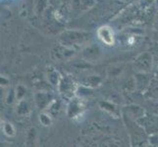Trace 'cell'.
<instances>
[{"mask_svg": "<svg viewBox=\"0 0 158 147\" xmlns=\"http://www.w3.org/2000/svg\"><path fill=\"white\" fill-rule=\"evenodd\" d=\"M135 85H137V88L139 89L140 91L145 90L148 88V86L149 84V79L146 78L145 74H139L135 77Z\"/></svg>", "mask_w": 158, "mask_h": 147, "instance_id": "30bf717a", "label": "cell"}, {"mask_svg": "<svg viewBox=\"0 0 158 147\" xmlns=\"http://www.w3.org/2000/svg\"><path fill=\"white\" fill-rule=\"evenodd\" d=\"M78 86L74 81V80L70 77V76H66V77H62L60 84L58 85V90L64 98L67 99H72L74 98V95L76 92L78 91Z\"/></svg>", "mask_w": 158, "mask_h": 147, "instance_id": "6da1fadb", "label": "cell"}, {"mask_svg": "<svg viewBox=\"0 0 158 147\" xmlns=\"http://www.w3.org/2000/svg\"><path fill=\"white\" fill-rule=\"evenodd\" d=\"M35 137H36V130L35 128H31L29 130L28 137H27V145H28V147H34Z\"/></svg>", "mask_w": 158, "mask_h": 147, "instance_id": "9a60e30c", "label": "cell"}, {"mask_svg": "<svg viewBox=\"0 0 158 147\" xmlns=\"http://www.w3.org/2000/svg\"><path fill=\"white\" fill-rule=\"evenodd\" d=\"M150 144L154 147H158V134H152L150 137Z\"/></svg>", "mask_w": 158, "mask_h": 147, "instance_id": "ffe728a7", "label": "cell"}, {"mask_svg": "<svg viewBox=\"0 0 158 147\" xmlns=\"http://www.w3.org/2000/svg\"><path fill=\"white\" fill-rule=\"evenodd\" d=\"M39 118H40V124L42 125V126L48 127V126H50V125L52 124L51 116L48 113H41Z\"/></svg>", "mask_w": 158, "mask_h": 147, "instance_id": "2e32d148", "label": "cell"}, {"mask_svg": "<svg viewBox=\"0 0 158 147\" xmlns=\"http://www.w3.org/2000/svg\"><path fill=\"white\" fill-rule=\"evenodd\" d=\"M100 55H101L100 49L95 44L85 47L83 51V57L86 61H95V60H97L100 57Z\"/></svg>", "mask_w": 158, "mask_h": 147, "instance_id": "ba28073f", "label": "cell"}, {"mask_svg": "<svg viewBox=\"0 0 158 147\" xmlns=\"http://www.w3.org/2000/svg\"><path fill=\"white\" fill-rule=\"evenodd\" d=\"M47 113L49 114L51 117H55L57 116L59 112H60V103L57 102L56 100H53V102L48 106V108L46 109Z\"/></svg>", "mask_w": 158, "mask_h": 147, "instance_id": "5bb4252c", "label": "cell"}, {"mask_svg": "<svg viewBox=\"0 0 158 147\" xmlns=\"http://www.w3.org/2000/svg\"><path fill=\"white\" fill-rule=\"evenodd\" d=\"M101 83V78L98 76H89V77L85 80V85L89 86V88H94V86H98Z\"/></svg>", "mask_w": 158, "mask_h": 147, "instance_id": "4fadbf2b", "label": "cell"}, {"mask_svg": "<svg viewBox=\"0 0 158 147\" xmlns=\"http://www.w3.org/2000/svg\"><path fill=\"white\" fill-rule=\"evenodd\" d=\"M47 79L48 81L51 84V85L53 86H57L60 84V80H61L62 77L61 75L59 74L58 71H56L55 69L53 68H48V72H47Z\"/></svg>", "mask_w": 158, "mask_h": 147, "instance_id": "9c48e42d", "label": "cell"}, {"mask_svg": "<svg viewBox=\"0 0 158 147\" xmlns=\"http://www.w3.org/2000/svg\"><path fill=\"white\" fill-rule=\"evenodd\" d=\"M74 55V50L72 48H69L67 46L60 45L56 46L52 49L51 56L55 60H59V61H65V60L69 59Z\"/></svg>", "mask_w": 158, "mask_h": 147, "instance_id": "8992f818", "label": "cell"}, {"mask_svg": "<svg viewBox=\"0 0 158 147\" xmlns=\"http://www.w3.org/2000/svg\"><path fill=\"white\" fill-rule=\"evenodd\" d=\"M86 36H88V35L84 34V32L65 31L60 35V40H61L64 46L72 48V46H76L80 44V43H83L84 41H85L86 39H88Z\"/></svg>", "mask_w": 158, "mask_h": 147, "instance_id": "7a4b0ae2", "label": "cell"}, {"mask_svg": "<svg viewBox=\"0 0 158 147\" xmlns=\"http://www.w3.org/2000/svg\"><path fill=\"white\" fill-rule=\"evenodd\" d=\"M15 99H17V98H16V92L14 91V89H10L9 92L7 93V96H6L7 104H12Z\"/></svg>", "mask_w": 158, "mask_h": 147, "instance_id": "d6986e66", "label": "cell"}, {"mask_svg": "<svg viewBox=\"0 0 158 147\" xmlns=\"http://www.w3.org/2000/svg\"><path fill=\"white\" fill-rule=\"evenodd\" d=\"M84 110H85L84 101L81 99H80V98L74 97L70 100V103L68 105L67 115L69 118L75 119L76 117H79L80 115H81Z\"/></svg>", "mask_w": 158, "mask_h": 147, "instance_id": "277c9868", "label": "cell"}, {"mask_svg": "<svg viewBox=\"0 0 158 147\" xmlns=\"http://www.w3.org/2000/svg\"><path fill=\"white\" fill-rule=\"evenodd\" d=\"M100 107L102 110L106 111L107 113L111 114V115L117 117L118 114H119V111L117 107L115 106V104H113V103H110V102H107V101H102L100 102Z\"/></svg>", "mask_w": 158, "mask_h": 147, "instance_id": "8fae6325", "label": "cell"}, {"mask_svg": "<svg viewBox=\"0 0 158 147\" xmlns=\"http://www.w3.org/2000/svg\"><path fill=\"white\" fill-rule=\"evenodd\" d=\"M25 94H26V88L23 85H19L17 89H16V98H17L19 101H21V100H23Z\"/></svg>", "mask_w": 158, "mask_h": 147, "instance_id": "ac0fdd59", "label": "cell"}, {"mask_svg": "<svg viewBox=\"0 0 158 147\" xmlns=\"http://www.w3.org/2000/svg\"><path fill=\"white\" fill-rule=\"evenodd\" d=\"M53 97L49 92L45 91H39L35 93V101L37 108L41 110H46L51 103L53 102Z\"/></svg>", "mask_w": 158, "mask_h": 147, "instance_id": "5b68a950", "label": "cell"}, {"mask_svg": "<svg viewBox=\"0 0 158 147\" xmlns=\"http://www.w3.org/2000/svg\"><path fill=\"white\" fill-rule=\"evenodd\" d=\"M30 113V106L28 102L26 100H21L19 101L17 105V114L20 116H26Z\"/></svg>", "mask_w": 158, "mask_h": 147, "instance_id": "7c38bea8", "label": "cell"}, {"mask_svg": "<svg viewBox=\"0 0 158 147\" xmlns=\"http://www.w3.org/2000/svg\"><path fill=\"white\" fill-rule=\"evenodd\" d=\"M97 35H98L99 39L105 43L106 45H112L114 43V35L112 30L107 26L101 27V28L97 31Z\"/></svg>", "mask_w": 158, "mask_h": 147, "instance_id": "52a82bcc", "label": "cell"}, {"mask_svg": "<svg viewBox=\"0 0 158 147\" xmlns=\"http://www.w3.org/2000/svg\"><path fill=\"white\" fill-rule=\"evenodd\" d=\"M3 132L4 133L7 135V137H14L15 135V128L13 127V125L11 124V123H4L3 124Z\"/></svg>", "mask_w": 158, "mask_h": 147, "instance_id": "e0dca14e", "label": "cell"}, {"mask_svg": "<svg viewBox=\"0 0 158 147\" xmlns=\"http://www.w3.org/2000/svg\"><path fill=\"white\" fill-rule=\"evenodd\" d=\"M135 68L139 74L149 72L152 68V56L149 53H143L135 60Z\"/></svg>", "mask_w": 158, "mask_h": 147, "instance_id": "3957f363", "label": "cell"}]
</instances>
